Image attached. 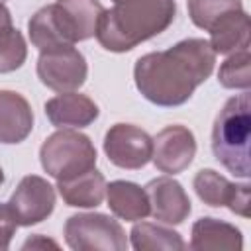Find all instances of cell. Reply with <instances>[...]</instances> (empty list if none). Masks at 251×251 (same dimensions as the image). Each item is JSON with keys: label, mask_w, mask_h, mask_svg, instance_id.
<instances>
[{"label": "cell", "mask_w": 251, "mask_h": 251, "mask_svg": "<svg viewBox=\"0 0 251 251\" xmlns=\"http://www.w3.org/2000/svg\"><path fill=\"white\" fill-rule=\"evenodd\" d=\"M216 63V53L204 39H184L175 47L149 53L135 63L139 92L157 106L184 104Z\"/></svg>", "instance_id": "1"}, {"label": "cell", "mask_w": 251, "mask_h": 251, "mask_svg": "<svg viewBox=\"0 0 251 251\" xmlns=\"http://www.w3.org/2000/svg\"><path fill=\"white\" fill-rule=\"evenodd\" d=\"M96 24V37L108 51H129L137 43L161 33L175 20L173 0H114Z\"/></svg>", "instance_id": "2"}, {"label": "cell", "mask_w": 251, "mask_h": 251, "mask_svg": "<svg viewBox=\"0 0 251 251\" xmlns=\"http://www.w3.org/2000/svg\"><path fill=\"white\" fill-rule=\"evenodd\" d=\"M249 135H251V96L249 90L229 98L220 110L212 129V151L231 175L249 178Z\"/></svg>", "instance_id": "3"}, {"label": "cell", "mask_w": 251, "mask_h": 251, "mask_svg": "<svg viewBox=\"0 0 251 251\" xmlns=\"http://www.w3.org/2000/svg\"><path fill=\"white\" fill-rule=\"evenodd\" d=\"M43 169L57 180L78 176L96 165V149L90 139L75 129L53 133L39 151Z\"/></svg>", "instance_id": "4"}, {"label": "cell", "mask_w": 251, "mask_h": 251, "mask_svg": "<svg viewBox=\"0 0 251 251\" xmlns=\"http://www.w3.org/2000/svg\"><path fill=\"white\" fill-rule=\"evenodd\" d=\"M67 243L73 249H126L122 226L104 214L71 216L65 224Z\"/></svg>", "instance_id": "5"}, {"label": "cell", "mask_w": 251, "mask_h": 251, "mask_svg": "<svg viewBox=\"0 0 251 251\" xmlns=\"http://www.w3.org/2000/svg\"><path fill=\"white\" fill-rule=\"evenodd\" d=\"M102 12L98 0H57L49 6L51 20L67 45L92 37Z\"/></svg>", "instance_id": "6"}, {"label": "cell", "mask_w": 251, "mask_h": 251, "mask_svg": "<svg viewBox=\"0 0 251 251\" xmlns=\"http://www.w3.org/2000/svg\"><path fill=\"white\" fill-rule=\"evenodd\" d=\"M37 76L45 86L57 92H73L86 80V61L75 47L41 53Z\"/></svg>", "instance_id": "7"}, {"label": "cell", "mask_w": 251, "mask_h": 251, "mask_svg": "<svg viewBox=\"0 0 251 251\" xmlns=\"http://www.w3.org/2000/svg\"><path fill=\"white\" fill-rule=\"evenodd\" d=\"M53 206H55L53 186L35 175L24 176L8 202L16 226H31L45 220L53 212Z\"/></svg>", "instance_id": "8"}, {"label": "cell", "mask_w": 251, "mask_h": 251, "mask_svg": "<svg viewBox=\"0 0 251 251\" xmlns=\"http://www.w3.org/2000/svg\"><path fill=\"white\" fill-rule=\"evenodd\" d=\"M108 159L122 169H141L153 155L151 137L129 124H116L104 139Z\"/></svg>", "instance_id": "9"}, {"label": "cell", "mask_w": 251, "mask_h": 251, "mask_svg": "<svg viewBox=\"0 0 251 251\" xmlns=\"http://www.w3.org/2000/svg\"><path fill=\"white\" fill-rule=\"evenodd\" d=\"M196 143L192 131L182 126H169L155 137L151 157L159 171L175 175L184 171L192 163Z\"/></svg>", "instance_id": "10"}, {"label": "cell", "mask_w": 251, "mask_h": 251, "mask_svg": "<svg viewBox=\"0 0 251 251\" xmlns=\"http://www.w3.org/2000/svg\"><path fill=\"white\" fill-rule=\"evenodd\" d=\"M194 188L208 206H227L231 212L249 216V184H233L212 169H204L194 176Z\"/></svg>", "instance_id": "11"}, {"label": "cell", "mask_w": 251, "mask_h": 251, "mask_svg": "<svg viewBox=\"0 0 251 251\" xmlns=\"http://www.w3.org/2000/svg\"><path fill=\"white\" fill-rule=\"evenodd\" d=\"M149 212L165 224H180L190 214V200L182 186L167 176L155 178L145 186Z\"/></svg>", "instance_id": "12"}, {"label": "cell", "mask_w": 251, "mask_h": 251, "mask_svg": "<svg viewBox=\"0 0 251 251\" xmlns=\"http://www.w3.org/2000/svg\"><path fill=\"white\" fill-rule=\"evenodd\" d=\"M45 114L57 127H84L98 118V106L82 94L63 92L45 104Z\"/></svg>", "instance_id": "13"}, {"label": "cell", "mask_w": 251, "mask_h": 251, "mask_svg": "<svg viewBox=\"0 0 251 251\" xmlns=\"http://www.w3.org/2000/svg\"><path fill=\"white\" fill-rule=\"evenodd\" d=\"M33 127V114L24 96L0 90V143H20Z\"/></svg>", "instance_id": "14"}, {"label": "cell", "mask_w": 251, "mask_h": 251, "mask_svg": "<svg viewBox=\"0 0 251 251\" xmlns=\"http://www.w3.org/2000/svg\"><path fill=\"white\" fill-rule=\"evenodd\" d=\"M208 31L212 33V41L208 43L214 53H231L249 47V18L243 10L226 12Z\"/></svg>", "instance_id": "15"}, {"label": "cell", "mask_w": 251, "mask_h": 251, "mask_svg": "<svg viewBox=\"0 0 251 251\" xmlns=\"http://www.w3.org/2000/svg\"><path fill=\"white\" fill-rule=\"evenodd\" d=\"M59 192L69 206L96 208L102 204L106 194L104 176L96 169H90L69 180H59Z\"/></svg>", "instance_id": "16"}, {"label": "cell", "mask_w": 251, "mask_h": 251, "mask_svg": "<svg viewBox=\"0 0 251 251\" xmlns=\"http://www.w3.org/2000/svg\"><path fill=\"white\" fill-rule=\"evenodd\" d=\"M106 188H108V206L122 220L135 222V220H143L149 214L147 194L137 184L116 180V182H110V186Z\"/></svg>", "instance_id": "17"}, {"label": "cell", "mask_w": 251, "mask_h": 251, "mask_svg": "<svg viewBox=\"0 0 251 251\" xmlns=\"http://www.w3.org/2000/svg\"><path fill=\"white\" fill-rule=\"evenodd\" d=\"M192 249H241V233L229 224L202 218L192 227Z\"/></svg>", "instance_id": "18"}, {"label": "cell", "mask_w": 251, "mask_h": 251, "mask_svg": "<svg viewBox=\"0 0 251 251\" xmlns=\"http://www.w3.org/2000/svg\"><path fill=\"white\" fill-rule=\"evenodd\" d=\"M24 35L12 25L10 10L0 2V73H12L25 61Z\"/></svg>", "instance_id": "19"}, {"label": "cell", "mask_w": 251, "mask_h": 251, "mask_svg": "<svg viewBox=\"0 0 251 251\" xmlns=\"http://www.w3.org/2000/svg\"><path fill=\"white\" fill-rule=\"evenodd\" d=\"M131 239L135 249H159V247H173L184 249V241L178 237L176 231L153 226V224H139L131 229Z\"/></svg>", "instance_id": "20"}, {"label": "cell", "mask_w": 251, "mask_h": 251, "mask_svg": "<svg viewBox=\"0 0 251 251\" xmlns=\"http://www.w3.org/2000/svg\"><path fill=\"white\" fill-rule=\"evenodd\" d=\"M231 10H241V0H188L190 20L202 29H210L218 18Z\"/></svg>", "instance_id": "21"}, {"label": "cell", "mask_w": 251, "mask_h": 251, "mask_svg": "<svg viewBox=\"0 0 251 251\" xmlns=\"http://www.w3.org/2000/svg\"><path fill=\"white\" fill-rule=\"evenodd\" d=\"M218 80L226 88H249V49H239L235 55H231L218 73Z\"/></svg>", "instance_id": "22"}, {"label": "cell", "mask_w": 251, "mask_h": 251, "mask_svg": "<svg viewBox=\"0 0 251 251\" xmlns=\"http://www.w3.org/2000/svg\"><path fill=\"white\" fill-rule=\"evenodd\" d=\"M14 231H16V222L12 212L8 204H0V249H8Z\"/></svg>", "instance_id": "23"}, {"label": "cell", "mask_w": 251, "mask_h": 251, "mask_svg": "<svg viewBox=\"0 0 251 251\" xmlns=\"http://www.w3.org/2000/svg\"><path fill=\"white\" fill-rule=\"evenodd\" d=\"M37 245H39V247H45V245H49V247H57V243H55V241H43V239L39 241V237L27 239V241H25L22 247H24V249H29V247H37Z\"/></svg>", "instance_id": "24"}, {"label": "cell", "mask_w": 251, "mask_h": 251, "mask_svg": "<svg viewBox=\"0 0 251 251\" xmlns=\"http://www.w3.org/2000/svg\"><path fill=\"white\" fill-rule=\"evenodd\" d=\"M4 182V173H2V169H0V184Z\"/></svg>", "instance_id": "25"}, {"label": "cell", "mask_w": 251, "mask_h": 251, "mask_svg": "<svg viewBox=\"0 0 251 251\" xmlns=\"http://www.w3.org/2000/svg\"><path fill=\"white\" fill-rule=\"evenodd\" d=\"M0 2H2V0H0Z\"/></svg>", "instance_id": "26"}]
</instances>
